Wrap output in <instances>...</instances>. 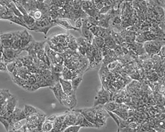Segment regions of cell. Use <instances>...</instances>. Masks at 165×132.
<instances>
[{"label":"cell","mask_w":165,"mask_h":132,"mask_svg":"<svg viewBox=\"0 0 165 132\" xmlns=\"http://www.w3.org/2000/svg\"><path fill=\"white\" fill-rule=\"evenodd\" d=\"M54 21L52 20L49 17L43 18L39 21H36L34 31L37 33H42L46 35L51 28L57 26Z\"/></svg>","instance_id":"6da1fadb"},{"label":"cell","mask_w":165,"mask_h":132,"mask_svg":"<svg viewBox=\"0 0 165 132\" xmlns=\"http://www.w3.org/2000/svg\"><path fill=\"white\" fill-rule=\"evenodd\" d=\"M110 115L103 105L97 106L95 115V125L96 128L103 127L105 124Z\"/></svg>","instance_id":"7a4b0ae2"},{"label":"cell","mask_w":165,"mask_h":132,"mask_svg":"<svg viewBox=\"0 0 165 132\" xmlns=\"http://www.w3.org/2000/svg\"><path fill=\"white\" fill-rule=\"evenodd\" d=\"M110 99L109 93L103 85L99 88L95 97L94 106L105 105L108 102Z\"/></svg>","instance_id":"3957f363"},{"label":"cell","mask_w":165,"mask_h":132,"mask_svg":"<svg viewBox=\"0 0 165 132\" xmlns=\"http://www.w3.org/2000/svg\"><path fill=\"white\" fill-rule=\"evenodd\" d=\"M97 109V106H93L91 108L73 109L72 110L73 111L80 113L89 122L95 125Z\"/></svg>","instance_id":"277c9868"},{"label":"cell","mask_w":165,"mask_h":132,"mask_svg":"<svg viewBox=\"0 0 165 132\" xmlns=\"http://www.w3.org/2000/svg\"><path fill=\"white\" fill-rule=\"evenodd\" d=\"M77 103L76 92H75L70 95L64 94L62 99L61 105L72 110L76 107Z\"/></svg>","instance_id":"5b68a950"},{"label":"cell","mask_w":165,"mask_h":132,"mask_svg":"<svg viewBox=\"0 0 165 132\" xmlns=\"http://www.w3.org/2000/svg\"><path fill=\"white\" fill-rule=\"evenodd\" d=\"M21 49L15 50L11 48L3 49L2 52L4 58V63L6 64L16 60L18 55L21 52Z\"/></svg>","instance_id":"8992f818"},{"label":"cell","mask_w":165,"mask_h":132,"mask_svg":"<svg viewBox=\"0 0 165 132\" xmlns=\"http://www.w3.org/2000/svg\"><path fill=\"white\" fill-rule=\"evenodd\" d=\"M76 113L72 110L66 111L63 127V132L68 127L75 125L76 122Z\"/></svg>","instance_id":"52a82bcc"},{"label":"cell","mask_w":165,"mask_h":132,"mask_svg":"<svg viewBox=\"0 0 165 132\" xmlns=\"http://www.w3.org/2000/svg\"><path fill=\"white\" fill-rule=\"evenodd\" d=\"M66 112L62 114L57 116L53 122V128L51 131L63 132V127Z\"/></svg>","instance_id":"ba28073f"},{"label":"cell","mask_w":165,"mask_h":132,"mask_svg":"<svg viewBox=\"0 0 165 132\" xmlns=\"http://www.w3.org/2000/svg\"><path fill=\"white\" fill-rule=\"evenodd\" d=\"M49 89L53 92L57 100L61 104L62 99L64 93L60 82L51 87H49Z\"/></svg>","instance_id":"9c48e42d"},{"label":"cell","mask_w":165,"mask_h":132,"mask_svg":"<svg viewBox=\"0 0 165 132\" xmlns=\"http://www.w3.org/2000/svg\"><path fill=\"white\" fill-rule=\"evenodd\" d=\"M55 22L58 26L67 30H74L81 32V29H78L73 26L69 20L67 19H58L55 20Z\"/></svg>","instance_id":"30bf717a"},{"label":"cell","mask_w":165,"mask_h":132,"mask_svg":"<svg viewBox=\"0 0 165 132\" xmlns=\"http://www.w3.org/2000/svg\"><path fill=\"white\" fill-rule=\"evenodd\" d=\"M76 112L77 115L75 125L79 126L82 127L96 128L94 124L89 122L81 114L77 112Z\"/></svg>","instance_id":"8fae6325"},{"label":"cell","mask_w":165,"mask_h":132,"mask_svg":"<svg viewBox=\"0 0 165 132\" xmlns=\"http://www.w3.org/2000/svg\"><path fill=\"white\" fill-rule=\"evenodd\" d=\"M161 45L159 41H150L146 43L145 48L146 51L150 53H156L161 49Z\"/></svg>","instance_id":"7c38bea8"},{"label":"cell","mask_w":165,"mask_h":132,"mask_svg":"<svg viewBox=\"0 0 165 132\" xmlns=\"http://www.w3.org/2000/svg\"><path fill=\"white\" fill-rule=\"evenodd\" d=\"M59 82L61 85L64 93L67 95H70L75 92L73 90L71 80H64L61 77L59 79Z\"/></svg>","instance_id":"4fadbf2b"},{"label":"cell","mask_w":165,"mask_h":132,"mask_svg":"<svg viewBox=\"0 0 165 132\" xmlns=\"http://www.w3.org/2000/svg\"><path fill=\"white\" fill-rule=\"evenodd\" d=\"M18 100L15 96L12 95L9 98L6 104L8 111L12 113L16 108Z\"/></svg>","instance_id":"5bb4252c"},{"label":"cell","mask_w":165,"mask_h":132,"mask_svg":"<svg viewBox=\"0 0 165 132\" xmlns=\"http://www.w3.org/2000/svg\"><path fill=\"white\" fill-rule=\"evenodd\" d=\"M12 95L8 90L0 89V103L3 105H6Z\"/></svg>","instance_id":"9a60e30c"},{"label":"cell","mask_w":165,"mask_h":132,"mask_svg":"<svg viewBox=\"0 0 165 132\" xmlns=\"http://www.w3.org/2000/svg\"><path fill=\"white\" fill-rule=\"evenodd\" d=\"M81 32L83 37L86 40L88 43L91 44L94 40V36L88 28L82 27Z\"/></svg>","instance_id":"2e32d148"},{"label":"cell","mask_w":165,"mask_h":132,"mask_svg":"<svg viewBox=\"0 0 165 132\" xmlns=\"http://www.w3.org/2000/svg\"><path fill=\"white\" fill-rule=\"evenodd\" d=\"M24 7L28 14L34 11L37 9V0H28Z\"/></svg>","instance_id":"e0dca14e"},{"label":"cell","mask_w":165,"mask_h":132,"mask_svg":"<svg viewBox=\"0 0 165 132\" xmlns=\"http://www.w3.org/2000/svg\"><path fill=\"white\" fill-rule=\"evenodd\" d=\"M73 74L72 71L66 66H64L61 73V77H62L61 78L64 80H71Z\"/></svg>","instance_id":"ac0fdd59"},{"label":"cell","mask_w":165,"mask_h":132,"mask_svg":"<svg viewBox=\"0 0 165 132\" xmlns=\"http://www.w3.org/2000/svg\"><path fill=\"white\" fill-rule=\"evenodd\" d=\"M9 21L14 24L19 25V26L26 28L28 29V27L24 22L23 16L19 17L14 15L12 18L10 19Z\"/></svg>","instance_id":"d6986e66"},{"label":"cell","mask_w":165,"mask_h":132,"mask_svg":"<svg viewBox=\"0 0 165 132\" xmlns=\"http://www.w3.org/2000/svg\"><path fill=\"white\" fill-rule=\"evenodd\" d=\"M23 110L27 117L37 113L38 112L37 108L33 106L29 105H25Z\"/></svg>","instance_id":"ffe728a7"},{"label":"cell","mask_w":165,"mask_h":132,"mask_svg":"<svg viewBox=\"0 0 165 132\" xmlns=\"http://www.w3.org/2000/svg\"><path fill=\"white\" fill-rule=\"evenodd\" d=\"M7 8L13 13L14 15L19 17L23 16L17 9L15 3L13 1L9 3V5L7 6Z\"/></svg>","instance_id":"44dd1931"},{"label":"cell","mask_w":165,"mask_h":132,"mask_svg":"<svg viewBox=\"0 0 165 132\" xmlns=\"http://www.w3.org/2000/svg\"><path fill=\"white\" fill-rule=\"evenodd\" d=\"M105 45L107 47L111 49H114L116 47L117 45L115 41L111 35L105 39Z\"/></svg>","instance_id":"7402d4cb"},{"label":"cell","mask_w":165,"mask_h":132,"mask_svg":"<svg viewBox=\"0 0 165 132\" xmlns=\"http://www.w3.org/2000/svg\"><path fill=\"white\" fill-rule=\"evenodd\" d=\"M53 128V122L47 119L43 123L42 127L43 132L51 131Z\"/></svg>","instance_id":"603a6c76"},{"label":"cell","mask_w":165,"mask_h":132,"mask_svg":"<svg viewBox=\"0 0 165 132\" xmlns=\"http://www.w3.org/2000/svg\"><path fill=\"white\" fill-rule=\"evenodd\" d=\"M93 42L96 47L98 49L102 48L105 45V39L100 37H94Z\"/></svg>","instance_id":"cb8c5ba5"},{"label":"cell","mask_w":165,"mask_h":132,"mask_svg":"<svg viewBox=\"0 0 165 132\" xmlns=\"http://www.w3.org/2000/svg\"><path fill=\"white\" fill-rule=\"evenodd\" d=\"M29 15L34 18L36 21L41 20L43 18V15L41 10L37 9L28 13Z\"/></svg>","instance_id":"d4e9b609"},{"label":"cell","mask_w":165,"mask_h":132,"mask_svg":"<svg viewBox=\"0 0 165 132\" xmlns=\"http://www.w3.org/2000/svg\"><path fill=\"white\" fill-rule=\"evenodd\" d=\"M47 41L34 42V51L37 53L41 50L45 48V45Z\"/></svg>","instance_id":"484cf974"},{"label":"cell","mask_w":165,"mask_h":132,"mask_svg":"<svg viewBox=\"0 0 165 132\" xmlns=\"http://www.w3.org/2000/svg\"><path fill=\"white\" fill-rule=\"evenodd\" d=\"M12 1L15 3L17 9H18L19 11L22 14L23 16L26 15L28 14L26 10L25 9L24 6L21 3L17 1L16 0H12Z\"/></svg>","instance_id":"4316f807"},{"label":"cell","mask_w":165,"mask_h":132,"mask_svg":"<svg viewBox=\"0 0 165 132\" xmlns=\"http://www.w3.org/2000/svg\"><path fill=\"white\" fill-rule=\"evenodd\" d=\"M13 42L12 39L1 40V45L3 49L11 48Z\"/></svg>","instance_id":"83f0119b"},{"label":"cell","mask_w":165,"mask_h":132,"mask_svg":"<svg viewBox=\"0 0 165 132\" xmlns=\"http://www.w3.org/2000/svg\"><path fill=\"white\" fill-rule=\"evenodd\" d=\"M81 126L77 125H73L66 127L63 132H78L79 131Z\"/></svg>","instance_id":"f1b7e54d"},{"label":"cell","mask_w":165,"mask_h":132,"mask_svg":"<svg viewBox=\"0 0 165 132\" xmlns=\"http://www.w3.org/2000/svg\"><path fill=\"white\" fill-rule=\"evenodd\" d=\"M7 71L10 73H12L16 68L15 60L6 64Z\"/></svg>","instance_id":"f546056e"},{"label":"cell","mask_w":165,"mask_h":132,"mask_svg":"<svg viewBox=\"0 0 165 132\" xmlns=\"http://www.w3.org/2000/svg\"><path fill=\"white\" fill-rule=\"evenodd\" d=\"M0 122L3 124L7 131H9L10 124L8 121L2 116H0Z\"/></svg>","instance_id":"4dcf8cb0"},{"label":"cell","mask_w":165,"mask_h":132,"mask_svg":"<svg viewBox=\"0 0 165 132\" xmlns=\"http://www.w3.org/2000/svg\"><path fill=\"white\" fill-rule=\"evenodd\" d=\"M106 110L109 111H113L115 109L116 105L113 102H107L104 106Z\"/></svg>","instance_id":"1f68e13d"},{"label":"cell","mask_w":165,"mask_h":132,"mask_svg":"<svg viewBox=\"0 0 165 132\" xmlns=\"http://www.w3.org/2000/svg\"><path fill=\"white\" fill-rule=\"evenodd\" d=\"M13 37V32L5 33H2L1 35V40H10V39H12Z\"/></svg>","instance_id":"d6a6232c"},{"label":"cell","mask_w":165,"mask_h":132,"mask_svg":"<svg viewBox=\"0 0 165 132\" xmlns=\"http://www.w3.org/2000/svg\"><path fill=\"white\" fill-rule=\"evenodd\" d=\"M46 53L45 49H43L37 53V57L38 60L44 62V59Z\"/></svg>","instance_id":"836d02e7"},{"label":"cell","mask_w":165,"mask_h":132,"mask_svg":"<svg viewBox=\"0 0 165 132\" xmlns=\"http://www.w3.org/2000/svg\"><path fill=\"white\" fill-rule=\"evenodd\" d=\"M49 17L52 20L55 21L58 19V12L50 10L49 13Z\"/></svg>","instance_id":"e575fe53"},{"label":"cell","mask_w":165,"mask_h":132,"mask_svg":"<svg viewBox=\"0 0 165 132\" xmlns=\"http://www.w3.org/2000/svg\"><path fill=\"white\" fill-rule=\"evenodd\" d=\"M82 26V18H78L75 20V28L78 29H81Z\"/></svg>","instance_id":"d590c367"},{"label":"cell","mask_w":165,"mask_h":132,"mask_svg":"<svg viewBox=\"0 0 165 132\" xmlns=\"http://www.w3.org/2000/svg\"><path fill=\"white\" fill-rule=\"evenodd\" d=\"M113 36L112 37L114 39V40L116 42L118 43H119L121 42H122L121 41H122V39L121 38L119 35H118V34H116L115 33H114V32H113L112 33Z\"/></svg>","instance_id":"8d00e7d4"},{"label":"cell","mask_w":165,"mask_h":132,"mask_svg":"<svg viewBox=\"0 0 165 132\" xmlns=\"http://www.w3.org/2000/svg\"><path fill=\"white\" fill-rule=\"evenodd\" d=\"M12 1V0H0V5L7 7Z\"/></svg>","instance_id":"74e56055"},{"label":"cell","mask_w":165,"mask_h":132,"mask_svg":"<svg viewBox=\"0 0 165 132\" xmlns=\"http://www.w3.org/2000/svg\"><path fill=\"white\" fill-rule=\"evenodd\" d=\"M62 8V7L55 5L52 4L50 5V10L53 11H58V10Z\"/></svg>","instance_id":"f35d334b"},{"label":"cell","mask_w":165,"mask_h":132,"mask_svg":"<svg viewBox=\"0 0 165 132\" xmlns=\"http://www.w3.org/2000/svg\"><path fill=\"white\" fill-rule=\"evenodd\" d=\"M78 50L79 52L83 56H86V49L81 46H79Z\"/></svg>","instance_id":"ab89813d"},{"label":"cell","mask_w":165,"mask_h":132,"mask_svg":"<svg viewBox=\"0 0 165 132\" xmlns=\"http://www.w3.org/2000/svg\"><path fill=\"white\" fill-rule=\"evenodd\" d=\"M0 71H7L6 64L0 61Z\"/></svg>","instance_id":"60d3db41"},{"label":"cell","mask_w":165,"mask_h":132,"mask_svg":"<svg viewBox=\"0 0 165 132\" xmlns=\"http://www.w3.org/2000/svg\"><path fill=\"white\" fill-rule=\"evenodd\" d=\"M57 115H53L51 116H50L46 118V119H47L50 121H52V122H53V121L55 120Z\"/></svg>","instance_id":"b9f144b4"},{"label":"cell","mask_w":165,"mask_h":132,"mask_svg":"<svg viewBox=\"0 0 165 132\" xmlns=\"http://www.w3.org/2000/svg\"><path fill=\"white\" fill-rule=\"evenodd\" d=\"M2 33L1 32H0V42H1V35ZM3 49V48L2 47L1 43H0V49Z\"/></svg>","instance_id":"7bdbcfd3"},{"label":"cell","mask_w":165,"mask_h":132,"mask_svg":"<svg viewBox=\"0 0 165 132\" xmlns=\"http://www.w3.org/2000/svg\"><path fill=\"white\" fill-rule=\"evenodd\" d=\"M82 1H91V0H82Z\"/></svg>","instance_id":"ee69618b"}]
</instances>
